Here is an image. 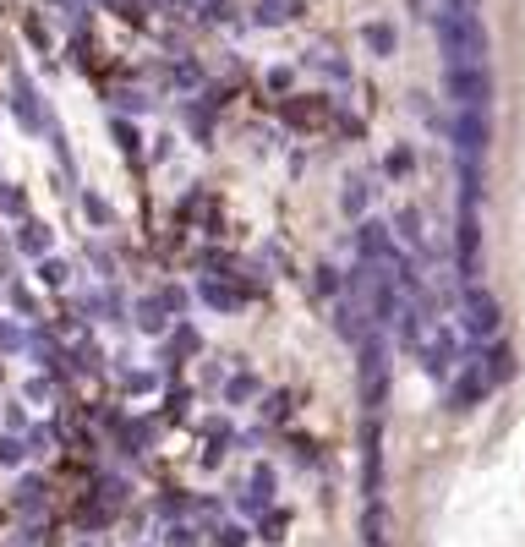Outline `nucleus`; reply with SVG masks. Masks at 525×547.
I'll use <instances>...</instances> for the list:
<instances>
[{"mask_svg": "<svg viewBox=\"0 0 525 547\" xmlns=\"http://www.w3.org/2000/svg\"><path fill=\"white\" fill-rule=\"evenodd\" d=\"M170 547H197V531L192 526H175L170 531Z\"/></svg>", "mask_w": 525, "mask_h": 547, "instance_id": "2f4dec72", "label": "nucleus"}, {"mask_svg": "<svg viewBox=\"0 0 525 547\" xmlns=\"http://www.w3.org/2000/svg\"><path fill=\"white\" fill-rule=\"evenodd\" d=\"M11 504H17L22 515H39V509H44V482H39V476H22L17 493H11Z\"/></svg>", "mask_w": 525, "mask_h": 547, "instance_id": "ddd939ff", "label": "nucleus"}, {"mask_svg": "<svg viewBox=\"0 0 525 547\" xmlns=\"http://www.w3.org/2000/svg\"><path fill=\"white\" fill-rule=\"evenodd\" d=\"M39 279L50 290H66V279H72V263H61V258H39Z\"/></svg>", "mask_w": 525, "mask_h": 547, "instance_id": "dca6fc26", "label": "nucleus"}, {"mask_svg": "<svg viewBox=\"0 0 525 547\" xmlns=\"http://www.w3.org/2000/svg\"><path fill=\"white\" fill-rule=\"evenodd\" d=\"M367 197H372V192H367V181H361V176H350V181H345V197H340V203H345V214H356V219H361V214H367Z\"/></svg>", "mask_w": 525, "mask_h": 547, "instance_id": "2eb2a0df", "label": "nucleus"}, {"mask_svg": "<svg viewBox=\"0 0 525 547\" xmlns=\"http://www.w3.org/2000/svg\"><path fill=\"white\" fill-rule=\"evenodd\" d=\"M11 115L22 121V132H44V126H50V115H44V99H39V88H33L28 72L11 77Z\"/></svg>", "mask_w": 525, "mask_h": 547, "instance_id": "423d86ee", "label": "nucleus"}, {"mask_svg": "<svg viewBox=\"0 0 525 547\" xmlns=\"http://www.w3.org/2000/svg\"><path fill=\"white\" fill-rule=\"evenodd\" d=\"M17 345H22V329H11V323H6V329H0V351H17Z\"/></svg>", "mask_w": 525, "mask_h": 547, "instance_id": "473e14b6", "label": "nucleus"}, {"mask_svg": "<svg viewBox=\"0 0 525 547\" xmlns=\"http://www.w3.org/2000/svg\"><path fill=\"white\" fill-rule=\"evenodd\" d=\"M11 307H17L22 318H39V301H33V290H22V285H11Z\"/></svg>", "mask_w": 525, "mask_h": 547, "instance_id": "4be33fe9", "label": "nucleus"}, {"mask_svg": "<svg viewBox=\"0 0 525 547\" xmlns=\"http://www.w3.org/2000/svg\"><path fill=\"white\" fill-rule=\"evenodd\" d=\"M110 104L115 110H126V115H143L154 99H143V93H132V88H121V93H110Z\"/></svg>", "mask_w": 525, "mask_h": 547, "instance_id": "6ab92c4d", "label": "nucleus"}, {"mask_svg": "<svg viewBox=\"0 0 525 547\" xmlns=\"http://www.w3.org/2000/svg\"><path fill=\"white\" fill-rule=\"evenodd\" d=\"M0 208H6L11 219H22V192H17L11 181H0Z\"/></svg>", "mask_w": 525, "mask_h": 547, "instance_id": "393cba45", "label": "nucleus"}, {"mask_svg": "<svg viewBox=\"0 0 525 547\" xmlns=\"http://www.w3.org/2000/svg\"><path fill=\"white\" fill-rule=\"evenodd\" d=\"M83 547H93V542H83Z\"/></svg>", "mask_w": 525, "mask_h": 547, "instance_id": "72a5a7b5", "label": "nucleus"}, {"mask_svg": "<svg viewBox=\"0 0 525 547\" xmlns=\"http://www.w3.org/2000/svg\"><path fill=\"white\" fill-rule=\"evenodd\" d=\"M83 208H88V219H93V225H110V203H104L99 192H88V197H83Z\"/></svg>", "mask_w": 525, "mask_h": 547, "instance_id": "5701e85b", "label": "nucleus"}, {"mask_svg": "<svg viewBox=\"0 0 525 547\" xmlns=\"http://www.w3.org/2000/svg\"><path fill=\"white\" fill-rule=\"evenodd\" d=\"M487 143H493L487 110H454V154H460V159H476V165H482Z\"/></svg>", "mask_w": 525, "mask_h": 547, "instance_id": "39448f33", "label": "nucleus"}, {"mask_svg": "<svg viewBox=\"0 0 525 547\" xmlns=\"http://www.w3.org/2000/svg\"><path fill=\"white\" fill-rule=\"evenodd\" d=\"M307 0H258V22L263 28H285V22H301Z\"/></svg>", "mask_w": 525, "mask_h": 547, "instance_id": "6e6552de", "label": "nucleus"}, {"mask_svg": "<svg viewBox=\"0 0 525 547\" xmlns=\"http://www.w3.org/2000/svg\"><path fill=\"white\" fill-rule=\"evenodd\" d=\"M252 493H258L263 504L274 498V471H268V465H258V471H252Z\"/></svg>", "mask_w": 525, "mask_h": 547, "instance_id": "a878e982", "label": "nucleus"}, {"mask_svg": "<svg viewBox=\"0 0 525 547\" xmlns=\"http://www.w3.org/2000/svg\"><path fill=\"white\" fill-rule=\"evenodd\" d=\"M438 50H443V66H487V28L476 17V6H449L438 11Z\"/></svg>", "mask_w": 525, "mask_h": 547, "instance_id": "f257e3e1", "label": "nucleus"}, {"mask_svg": "<svg viewBox=\"0 0 525 547\" xmlns=\"http://www.w3.org/2000/svg\"><path fill=\"white\" fill-rule=\"evenodd\" d=\"M214 542H219V547H247V526H219Z\"/></svg>", "mask_w": 525, "mask_h": 547, "instance_id": "bb28decb", "label": "nucleus"}, {"mask_svg": "<svg viewBox=\"0 0 525 547\" xmlns=\"http://www.w3.org/2000/svg\"><path fill=\"white\" fill-rule=\"evenodd\" d=\"M285 121L290 126H323L329 121V104L323 99H285Z\"/></svg>", "mask_w": 525, "mask_h": 547, "instance_id": "9b49d317", "label": "nucleus"}, {"mask_svg": "<svg viewBox=\"0 0 525 547\" xmlns=\"http://www.w3.org/2000/svg\"><path fill=\"white\" fill-rule=\"evenodd\" d=\"M159 307H165V312H186V307H192V296H186V290L181 285H165V290H159Z\"/></svg>", "mask_w": 525, "mask_h": 547, "instance_id": "aec40b11", "label": "nucleus"}, {"mask_svg": "<svg viewBox=\"0 0 525 547\" xmlns=\"http://www.w3.org/2000/svg\"><path fill=\"white\" fill-rule=\"evenodd\" d=\"M137 329H143V334H165V329H170V312L159 307L154 296H148V301H137Z\"/></svg>", "mask_w": 525, "mask_h": 547, "instance_id": "4468645a", "label": "nucleus"}, {"mask_svg": "<svg viewBox=\"0 0 525 547\" xmlns=\"http://www.w3.org/2000/svg\"><path fill=\"white\" fill-rule=\"evenodd\" d=\"M400 236L411 241V247H422V219H416L411 208H405V214H400Z\"/></svg>", "mask_w": 525, "mask_h": 547, "instance_id": "cd10ccee", "label": "nucleus"}, {"mask_svg": "<svg viewBox=\"0 0 525 547\" xmlns=\"http://www.w3.org/2000/svg\"><path fill=\"white\" fill-rule=\"evenodd\" d=\"M367 50L372 55H394V28L389 22H367Z\"/></svg>", "mask_w": 525, "mask_h": 547, "instance_id": "f3484780", "label": "nucleus"}, {"mask_svg": "<svg viewBox=\"0 0 525 547\" xmlns=\"http://www.w3.org/2000/svg\"><path fill=\"white\" fill-rule=\"evenodd\" d=\"M252 394H258V378H252V372H236V378L225 383V400H230V405L252 400Z\"/></svg>", "mask_w": 525, "mask_h": 547, "instance_id": "a211bd4d", "label": "nucleus"}, {"mask_svg": "<svg viewBox=\"0 0 525 547\" xmlns=\"http://www.w3.org/2000/svg\"><path fill=\"white\" fill-rule=\"evenodd\" d=\"M356 351H361V405H367V416H378L383 400H389V345H383L378 329H367Z\"/></svg>", "mask_w": 525, "mask_h": 547, "instance_id": "f03ea898", "label": "nucleus"}, {"mask_svg": "<svg viewBox=\"0 0 525 547\" xmlns=\"http://www.w3.org/2000/svg\"><path fill=\"white\" fill-rule=\"evenodd\" d=\"M175 351H203V340L192 329H175Z\"/></svg>", "mask_w": 525, "mask_h": 547, "instance_id": "7c9ffc66", "label": "nucleus"}, {"mask_svg": "<svg viewBox=\"0 0 525 547\" xmlns=\"http://www.w3.org/2000/svg\"><path fill=\"white\" fill-rule=\"evenodd\" d=\"M110 132H115V143H121L126 154H137V126H132V121H121V115H115V121H110Z\"/></svg>", "mask_w": 525, "mask_h": 547, "instance_id": "412c9836", "label": "nucleus"}, {"mask_svg": "<svg viewBox=\"0 0 525 547\" xmlns=\"http://www.w3.org/2000/svg\"><path fill=\"white\" fill-rule=\"evenodd\" d=\"M28 460V444H17V438H0V465H22Z\"/></svg>", "mask_w": 525, "mask_h": 547, "instance_id": "b1692460", "label": "nucleus"}, {"mask_svg": "<svg viewBox=\"0 0 525 547\" xmlns=\"http://www.w3.org/2000/svg\"><path fill=\"white\" fill-rule=\"evenodd\" d=\"M197 296H203L214 312H241V290L225 285L219 274H203V279H197Z\"/></svg>", "mask_w": 525, "mask_h": 547, "instance_id": "0eeeda50", "label": "nucleus"}, {"mask_svg": "<svg viewBox=\"0 0 525 547\" xmlns=\"http://www.w3.org/2000/svg\"><path fill=\"white\" fill-rule=\"evenodd\" d=\"M422 362H427V372H433V378H443V372L454 367V340H449V334L422 340Z\"/></svg>", "mask_w": 525, "mask_h": 547, "instance_id": "9d476101", "label": "nucleus"}, {"mask_svg": "<svg viewBox=\"0 0 525 547\" xmlns=\"http://www.w3.org/2000/svg\"><path fill=\"white\" fill-rule=\"evenodd\" d=\"M443 88H449L454 110H487L493 104V72L487 66H443Z\"/></svg>", "mask_w": 525, "mask_h": 547, "instance_id": "7ed1b4c3", "label": "nucleus"}, {"mask_svg": "<svg viewBox=\"0 0 525 547\" xmlns=\"http://www.w3.org/2000/svg\"><path fill=\"white\" fill-rule=\"evenodd\" d=\"M460 323H465V334H471V340H493V334H498V323H504V307H498V296H493V290L465 285Z\"/></svg>", "mask_w": 525, "mask_h": 547, "instance_id": "20e7f679", "label": "nucleus"}, {"mask_svg": "<svg viewBox=\"0 0 525 547\" xmlns=\"http://www.w3.org/2000/svg\"><path fill=\"white\" fill-rule=\"evenodd\" d=\"M279 531H285V515H263V542H279Z\"/></svg>", "mask_w": 525, "mask_h": 547, "instance_id": "c756f323", "label": "nucleus"}, {"mask_svg": "<svg viewBox=\"0 0 525 547\" xmlns=\"http://www.w3.org/2000/svg\"><path fill=\"white\" fill-rule=\"evenodd\" d=\"M159 515H170V520H175V515H186V498H181V493L159 498Z\"/></svg>", "mask_w": 525, "mask_h": 547, "instance_id": "c85d7f7f", "label": "nucleus"}, {"mask_svg": "<svg viewBox=\"0 0 525 547\" xmlns=\"http://www.w3.org/2000/svg\"><path fill=\"white\" fill-rule=\"evenodd\" d=\"M17 247L28 252V258H50V225H39V219H17Z\"/></svg>", "mask_w": 525, "mask_h": 547, "instance_id": "1a4fd4ad", "label": "nucleus"}, {"mask_svg": "<svg viewBox=\"0 0 525 547\" xmlns=\"http://www.w3.org/2000/svg\"><path fill=\"white\" fill-rule=\"evenodd\" d=\"M487 389H493V383H487V378H482V372H476V367H465V378L454 383V411H465V405H476V400H482Z\"/></svg>", "mask_w": 525, "mask_h": 547, "instance_id": "f8f14e48", "label": "nucleus"}]
</instances>
